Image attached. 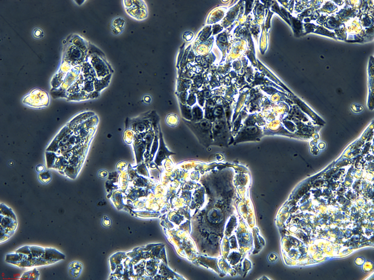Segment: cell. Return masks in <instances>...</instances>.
<instances>
[{
	"mask_svg": "<svg viewBox=\"0 0 374 280\" xmlns=\"http://www.w3.org/2000/svg\"><path fill=\"white\" fill-rule=\"evenodd\" d=\"M15 221V220L13 218L10 217L3 216V218H1V227L5 229Z\"/></svg>",
	"mask_w": 374,
	"mask_h": 280,
	"instance_id": "cell-7",
	"label": "cell"
},
{
	"mask_svg": "<svg viewBox=\"0 0 374 280\" xmlns=\"http://www.w3.org/2000/svg\"><path fill=\"white\" fill-rule=\"evenodd\" d=\"M1 242L8 240V239H9L10 237L11 236L9 235L6 234V233H5L3 232H1Z\"/></svg>",
	"mask_w": 374,
	"mask_h": 280,
	"instance_id": "cell-11",
	"label": "cell"
},
{
	"mask_svg": "<svg viewBox=\"0 0 374 280\" xmlns=\"http://www.w3.org/2000/svg\"><path fill=\"white\" fill-rule=\"evenodd\" d=\"M29 256L17 252L15 253L8 254L6 255V261L9 263L11 262H19L28 259L29 258Z\"/></svg>",
	"mask_w": 374,
	"mask_h": 280,
	"instance_id": "cell-3",
	"label": "cell"
},
{
	"mask_svg": "<svg viewBox=\"0 0 374 280\" xmlns=\"http://www.w3.org/2000/svg\"><path fill=\"white\" fill-rule=\"evenodd\" d=\"M15 252L23 253V254L28 255H32L31 251L30 249L29 246H25L16 250Z\"/></svg>",
	"mask_w": 374,
	"mask_h": 280,
	"instance_id": "cell-8",
	"label": "cell"
},
{
	"mask_svg": "<svg viewBox=\"0 0 374 280\" xmlns=\"http://www.w3.org/2000/svg\"><path fill=\"white\" fill-rule=\"evenodd\" d=\"M81 269L82 265L78 261H72L68 266L69 274L73 278H76L79 276Z\"/></svg>",
	"mask_w": 374,
	"mask_h": 280,
	"instance_id": "cell-2",
	"label": "cell"
},
{
	"mask_svg": "<svg viewBox=\"0 0 374 280\" xmlns=\"http://www.w3.org/2000/svg\"><path fill=\"white\" fill-rule=\"evenodd\" d=\"M39 272L36 268L30 270V280H38L40 276Z\"/></svg>",
	"mask_w": 374,
	"mask_h": 280,
	"instance_id": "cell-9",
	"label": "cell"
},
{
	"mask_svg": "<svg viewBox=\"0 0 374 280\" xmlns=\"http://www.w3.org/2000/svg\"><path fill=\"white\" fill-rule=\"evenodd\" d=\"M58 261H49L41 258L36 257L35 263L34 266H38L46 265L52 264Z\"/></svg>",
	"mask_w": 374,
	"mask_h": 280,
	"instance_id": "cell-6",
	"label": "cell"
},
{
	"mask_svg": "<svg viewBox=\"0 0 374 280\" xmlns=\"http://www.w3.org/2000/svg\"><path fill=\"white\" fill-rule=\"evenodd\" d=\"M33 35L34 36V37L35 38H41L42 36H43V32L41 29H36L34 30V32H33Z\"/></svg>",
	"mask_w": 374,
	"mask_h": 280,
	"instance_id": "cell-10",
	"label": "cell"
},
{
	"mask_svg": "<svg viewBox=\"0 0 374 280\" xmlns=\"http://www.w3.org/2000/svg\"><path fill=\"white\" fill-rule=\"evenodd\" d=\"M30 249L31 251V254L33 257L41 258L42 255L45 253V248L39 246H30Z\"/></svg>",
	"mask_w": 374,
	"mask_h": 280,
	"instance_id": "cell-4",
	"label": "cell"
},
{
	"mask_svg": "<svg viewBox=\"0 0 374 280\" xmlns=\"http://www.w3.org/2000/svg\"><path fill=\"white\" fill-rule=\"evenodd\" d=\"M30 270L23 274V275L22 276L21 278V279H29L30 277Z\"/></svg>",
	"mask_w": 374,
	"mask_h": 280,
	"instance_id": "cell-12",
	"label": "cell"
},
{
	"mask_svg": "<svg viewBox=\"0 0 374 280\" xmlns=\"http://www.w3.org/2000/svg\"><path fill=\"white\" fill-rule=\"evenodd\" d=\"M17 225L18 223L17 221H14L6 228L5 229H3L1 227V232H3L4 233L9 235L10 236H11L15 232L16 229L17 228Z\"/></svg>",
	"mask_w": 374,
	"mask_h": 280,
	"instance_id": "cell-5",
	"label": "cell"
},
{
	"mask_svg": "<svg viewBox=\"0 0 374 280\" xmlns=\"http://www.w3.org/2000/svg\"><path fill=\"white\" fill-rule=\"evenodd\" d=\"M41 258L48 260L59 261L65 259L66 256L56 249L46 248H45V253Z\"/></svg>",
	"mask_w": 374,
	"mask_h": 280,
	"instance_id": "cell-1",
	"label": "cell"
}]
</instances>
